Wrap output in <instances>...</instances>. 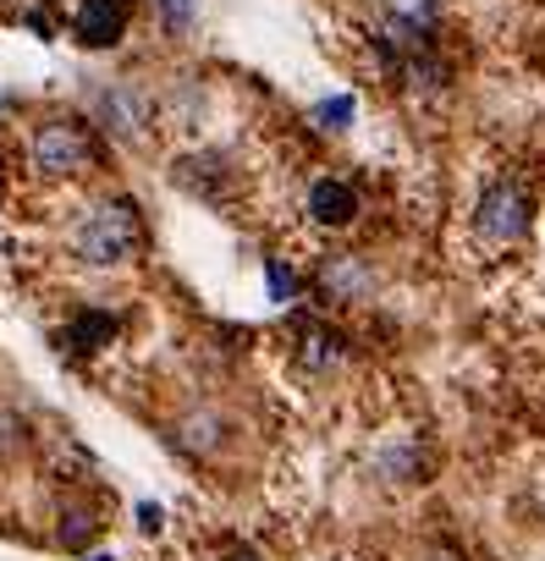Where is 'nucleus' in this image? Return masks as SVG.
Returning a JSON list of instances; mask_svg holds the SVG:
<instances>
[{
    "label": "nucleus",
    "instance_id": "7",
    "mask_svg": "<svg viewBox=\"0 0 545 561\" xmlns=\"http://www.w3.org/2000/svg\"><path fill=\"white\" fill-rule=\"evenodd\" d=\"M127 23H133L127 0H78L67 34H72L83 50H116V45L127 39Z\"/></svg>",
    "mask_w": 545,
    "mask_h": 561
},
{
    "label": "nucleus",
    "instance_id": "6",
    "mask_svg": "<svg viewBox=\"0 0 545 561\" xmlns=\"http://www.w3.org/2000/svg\"><path fill=\"white\" fill-rule=\"evenodd\" d=\"M375 264L364 259V253H353V248H342V253H326L320 259V270H315V293L326 298V304H364V298H375Z\"/></svg>",
    "mask_w": 545,
    "mask_h": 561
},
{
    "label": "nucleus",
    "instance_id": "9",
    "mask_svg": "<svg viewBox=\"0 0 545 561\" xmlns=\"http://www.w3.org/2000/svg\"><path fill=\"white\" fill-rule=\"evenodd\" d=\"M304 209H309V220H315V226L342 231V226H353V220H359L364 198H359V187H353V182H342V176H320V182H309Z\"/></svg>",
    "mask_w": 545,
    "mask_h": 561
},
{
    "label": "nucleus",
    "instance_id": "13",
    "mask_svg": "<svg viewBox=\"0 0 545 561\" xmlns=\"http://www.w3.org/2000/svg\"><path fill=\"white\" fill-rule=\"evenodd\" d=\"M100 534V517L94 512H83V506H72L67 517H61V528H56V539L67 545V550H89V539Z\"/></svg>",
    "mask_w": 545,
    "mask_h": 561
},
{
    "label": "nucleus",
    "instance_id": "20",
    "mask_svg": "<svg viewBox=\"0 0 545 561\" xmlns=\"http://www.w3.org/2000/svg\"><path fill=\"white\" fill-rule=\"evenodd\" d=\"M424 561H463L457 550H435V556H424Z\"/></svg>",
    "mask_w": 545,
    "mask_h": 561
},
{
    "label": "nucleus",
    "instance_id": "1",
    "mask_svg": "<svg viewBox=\"0 0 545 561\" xmlns=\"http://www.w3.org/2000/svg\"><path fill=\"white\" fill-rule=\"evenodd\" d=\"M67 248L83 264H94V270H116V264L138 259L144 253V209H138V198L111 193V198L83 204L72 215V226H67Z\"/></svg>",
    "mask_w": 545,
    "mask_h": 561
},
{
    "label": "nucleus",
    "instance_id": "11",
    "mask_svg": "<svg viewBox=\"0 0 545 561\" xmlns=\"http://www.w3.org/2000/svg\"><path fill=\"white\" fill-rule=\"evenodd\" d=\"M122 336V320L111 314V309H83L67 331H61V347L67 353H100V347H111Z\"/></svg>",
    "mask_w": 545,
    "mask_h": 561
},
{
    "label": "nucleus",
    "instance_id": "10",
    "mask_svg": "<svg viewBox=\"0 0 545 561\" xmlns=\"http://www.w3.org/2000/svg\"><path fill=\"white\" fill-rule=\"evenodd\" d=\"M171 446H177L182 457H193V462H209V457L226 446V419H220L215 408H193V413H182V419L171 424Z\"/></svg>",
    "mask_w": 545,
    "mask_h": 561
},
{
    "label": "nucleus",
    "instance_id": "2",
    "mask_svg": "<svg viewBox=\"0 0 545 561\" xmlns=\"http://www.w3.org/2000/svg\"><path fill=\"white\" fill-rule=\"evenodd\" d=\"M23 160L34 176L45 182H78L89 171L105 165V144H100V127L94 122H78V116H50L29 133L23 144Z\"/></svg>",
    "mask_w": 545,
    "mask_h": 561
},
{
    "label": "nucleus",
    "instance_id": "14",
    "mask_svg": "<svg viewBox=\"0 0 545 561\" xmlns=\"http://www.w3.org/2000/svg\"><path fill=\"white\" fill-rule=\"evenodd\" d=\"M188 23H193V0H160V28L177 39V34H188Z\"/></svg>",
    "mask_w": 545,
    "mask_h": 561
},
{
    "label": "nucleus",
    "instance_id": "8",
    "mask_svg": "<svg viewBox=\"0 0 545 561\" xmlns=\"http://www.w3.org/2000/svg\"><path fill=\"white\" fill-rule=\"evenodd\" d=\"M293 364L304 375H337L348 364V336L326 320H298L293 331Z\"/></svg>",
    "mask_w": 545,
    "mask_h": 561
},
{
    "label": "nucleus",
    "instance_id": "4",
    "mask_svg": "<svg viewBox=\"0 0 545 561\" xmlns=\"http://www.w3.org/2000/svg\"><path fill=\"white\" fill-rule=\"evenodd\" d=\"M381 7V56L397 72L402 56H419L435 45L441 28V0H375Z\"/></svg>",
    "mask_w": 545,
    "mask_h": 561
},
{
    "label": "nucleus",
    "instance_id": "17",
    "mask_svg": "<svg viewBox=\"0 0 545 561\" xmlns=\"http://www.w3.org/2000/svg\"><path fill=\"white\" fill-rule=\"evenodd\" d=\"M23 23H29V34H34V39H56V12H50V7H29V18H23Z\"/></svg>",
    "mask_w": 545,
    "mask_h": 561
},
{
    "label": "nucleus",
    "instance_id": "15",
    "mask_svg": "<svg viewBox=\"0 0 545 561\" xmlns=\"http://www.w3.org/2000/svg\"><path fill=\"white\" fill-rule=\"evenodd\" d=\"M348 116H353V100H348V94H337V100L315 105V122H320V127H331V133H342V127H348Z\"/></svg>",
    "mask_w": 545,
    "mask_h": 561
},
{
    "label": "nucleus",
    "instance_id": "3",
    "mask_svg": "<svg viewBox=\"0 0 545 561\" xmlns=\"http://www.w3.org/2000/svg\"><path fill=\"white\" fill-rule=\"evenodd\" d=\"M529 226H534V198H529V187L512 182V176H496V182L479 193V204H474V237L490 242V248H512V242L529 237Z\"/></svg>",
    "mask_w": 545,
    "mask_h": 561
},
{
    "label": "nucleus",
    "instance_id": "21",
    "mask_svg": "<svg viewBox=\"0 0 545 561\" xmlns=\"http://www.w3.org/2000/svg\"><path fill=\"white\" fill-rule=\"evenodd\" d=\"M83 561H111V556H83Z\"/></svg>",
    "mask_w": 545,
    "mask_h": 561
},
{
    "label": "nucleus",
    "instance_id": "19",
    "mask_svg": "<svg viewBox=\"0 0 545 561\" xmlns=\"http://www.w3.org/2000/svg\"><path fill=\"white\" fill-rule=\"evenodd\" d=\"M220 561H259L253 550H231V556H220Z\"/></svg>",
    "mask_w": 545,
    "mask_h": 561
},
{
    "label": "nucleus",
    "instance_id": "12",
    "mask_svg": "<svg viewBox=\"0 0 545 561\" xmlns=\"http://www.w3.org/2000/svg\"><path fill=\"white\" fill-rule=\"evenodd\" d=\"M381 479H424V457H419V446H391V451H381Z\"/></svg>",
    "mask_w": 545,
    "mask_h": 561
},
{
    "label": "nucleus",
    "instance_id": "16",
    "mask_svg": "<svg viewBox=\"0 0 545 561\" xmlns=\"http://www.w3.org/2000/svg\"><path fill=\"white\" fill-rule=\"evenodd\" d=\"M264 275H270V293H276V304H293V298H298V275H293V270H282L276 259H270Z\"/></svg>",
    "mask_w": 545,
    "mask_h": 561
},
{
    "label": "nucleus",
    "instance_id": "18",
    "mask_svg": "<svg viewBox=\"0 0 545 561\" xmlns=\"http://www.w3.org/2000/svg\"><path fill=\"white\" fill-rule=\"evenodd\" d=\"M138 523H144V534H160V506L144 501V506H138Z\"/></svg>",
    "mask_w": 545,
    "mask_h": 561
},
{
    "label": "nucleus",
    "instance_id": "5",
    "mask_svg": "<svg viewBox=\"0 0 545 561\" xmlns=\"http://www.w3.org/2000/svg\"><path fill=\"white\" fill-rule=\"evenodd\" d=\"M149 122H155V100L133 78H116L111 89L94 94V127H105L116 138H144Z\"/></svg>",
    "mask_w": 545,
    "mask_h": 561
}]
</instances>
